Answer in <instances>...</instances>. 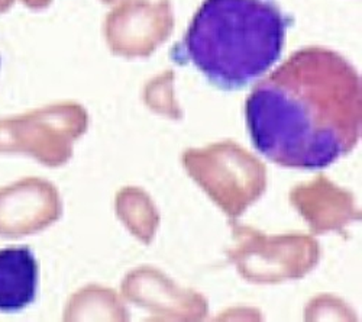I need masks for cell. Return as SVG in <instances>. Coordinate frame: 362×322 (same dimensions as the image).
Masks as SVG:
<instances>
[{"instance_id": "cell-4", "label": "cell", "mask_w": 362, "mask_h": 322, "mask_svg": "<svg viewBox=\"0 0 362 322\" xmlns=\"http://www.w3.org/2000/svg\"><path fill=\"white\" fill-rule=\"evenodd\" d=\"M23 2L29 6H34V8H38V6H44L45 4H48L49 0H23Z\"/></svg>"}, {"instance_id": "cell-2", "label": "cell", "mask_w": 362, "mask_h": 322, "mask_svg": "<svg viewBox=\"0 0 362 322\" xmlns=\"http://www.w3.org/2000/svg\"><path fill=\"white\" fill-rule=\"evenodd\" d=\"M293 18L277 0H203L170 52L222 91H240L276 66Z\"/></svg>"}, {"instance_id": "cell-5", "label": "cell", "mask_w": 362, "mask_h": 322, "mask_svg": "<svg viewBox=\"0 0 362 322\" xmlns=\"http://www.w3.org/2000/svg\"><path fill=\"white\" fill-rule=\"evenodd\" d=\"M12 2H13V0H0V12L6 11L12 5Z\"/></svg>"}, {"instance_id": "cell-3", "label": "cell", "mask_w": 362, "mask_h": 322, "mask_svg": "<svg viewBox=\"0 0 362 322\" xmlns=\"http://www.w3.org/2000/svg\"><path fill=\"white\" fill-rule=\"evenodd\" d=\"M40 266L29 247L0 250V312H21L37 299Z\"/></svg>"}, {"instance_id": "cell-1", "label": "cell", "mask_w": 362, "mask_h": 322, "mask_svg": "<svg viewBox=\"0 0 362 322\" xmlns=\"http://www.w3.org/2000/svg\"><path fill=\"white\" fill-rule=\"evenodd\" d=\"M361 77L345 57L325 47L301 48L247 99L251 142L283 167L325 168L361 138Z\"/></svg>"}]
</instances>
